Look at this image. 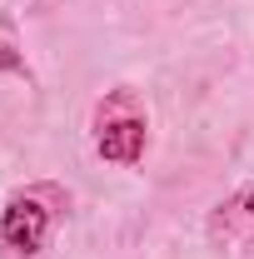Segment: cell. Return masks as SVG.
Returning a JSON list of instances; mask_svg holds the SVG:
<instances>
[{"label": "cell", "mask_w": 254, "mask_h": 259, "mask_svg": "<svg viewBox=\"0 0 254 259\" xmlns=\"http://www.w3.org/2000/svg\"><path fill=\"white\" fill-rule=\"evenodd\" d=\"M0 239L10 244V249H20V254H35V249H45V239H50V209L30 199V194H15L5 209H0Z\"/></svg>", "instance_id": "obj_1"}, {"label": "cell", "mask_w": 254, "mask_h": 259, "mask_svg": "<svg viewBox=\"0 0 254 259\" xmlns=\"http://www.w3.org/2000/svg\"><path fill=\"white\" fill-rule=\"evenodd\" d=\"M95 150H100V160H110V164H140L145 160V120H135V115L105 120Z\"/></svg>", "instance_id": "obj_2"}, {"label": "cell", "mask_w": 254, "mask_h": 259, "mask_svg": "<svg viewBox=\"0 0 254 259\" xmlns=\"http://www.w3.org/2000/svg\"><path fill=\"white\" fill-rule=\"evenodd\" d=\"M239 209H244V214H254V185H249L244 194H239Z\"/></svg>", "instance_id": "obj_3"}]
</instances>
